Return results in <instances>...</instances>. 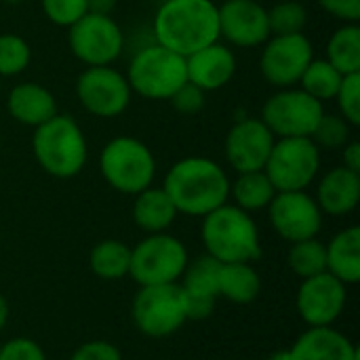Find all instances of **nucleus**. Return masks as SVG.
<instances>
[{
	"label": "nucleus",
	"mask_w": 360,
	"mask_h": 360,
	"mask_svg": "<svg viewBox=\"0 0 360 360\" xmlns=\"http://www.w3.org/2000/svg\"><path fill=\"white\" fill-rule=\"evenodd\" d=\"M230 177L226 169L205 156L177 160L165 175L162 190L169 194L177 213L205 217L230 198Z\"/></svg>",
	"instance_id": "f257e3e1"
},
{
	"label": "nucleus",
	"mask_w": 360,
	"mask_h": 360,
	"mask_svg": "<svg viewBox=\"0 0 360 360\" xmlns=\"http://www.w3.org/2000/svg\"><path fill=\"white\" fill-rule=\"evenodd\" d=\"M154 42L188 57L219 40V15L213 0H165L152 23Z\"/></svg>",
	"instance_id": "f03ea898"
},
{
	"label": "nucleus",
	"mask_w": 360,
	"mask_h": 360,
	"mask_svg": "<svg viewBox=\"0 0 360 360\" xmlns=\"http://www.w3.org/2000/svg\"><path fill=\"white\" fill-rule=\"evenodd\" d=\"M200 238L207 255L221 264H253L262 257L257 224L236 205L226 202L205 215Z\"/></svg>",
	"instance_id": "7ed1b4c3"
},
{
	"label": "nucleus",
	"mask_w": 360,
	"mask_h": 360,
	"mask_svg": "<svg viewBox=\"0 0 360 360\" xmlns=\"http://www.w3.org/2000/svg\"><path fill=\"white\" fill-rule=\"evenodd\" d=\"M32 152L40 169L57 179L76 177L89 158V146L80 124L59 112L34 129Z\"/></svg>",
	"instance_id": "20e7f679"
},
{
	"label": "nucleus",
	"mask_w": 360,
	"mask_h": 360,
	"mask_svg": "<svg viewBox=\"0 0 360 360\" xmlns=\"http://www.w3.org/2000/svg\"><path fill=\"white\" fill-rule=\"evenodd\" d=\"M99 173L120 194H139L156 177V158L137 137L120 135L110 139L99 154Z\"/></svg>",
	"instance_id": "39448f33"
},
{
	"label": "nucleus",
	"mask_w": 360,
	"mask_h": 360,
	"mask_svg": "<svg viewBox=\"0 0 360 360\" xmlns=\"http://www.w3.org/2000/svg\"><path fill=\"white\" fill-rule=\"evenodd\" d=\"M127 80L131 91L143 99L169 101L171 95L188 82L186 57L156 42L148 44L133 55L127 70Z\"/></svg>",
	"instance_id": "423d86ee"
},
{
	"label": "nucleus",
	"mask_w": 360,
	"mask_h": 360,
	"mask_svg": "<svg viewBox=\"0 0 360 360\" xmlns=\"http://www.w3.org/2000/svg\"><path fill=\"white\" fill-rule=\"evenodd\" d=\"M188 262V249L179 238L167 232L148 234L131 249L129 276L139 287L173 285L181 278Z\"/></svg>",
	"instance_id": "0eeeda50"
},
{
	"label": "nucleus",
	"mask_w": 360,
	"mask_h": 360,
	"mask_svg": "<svg viewBox=\"0 0 360 360\" xmlns=\"http://www.w3.org/2000/svg\"><path fill=\"white\" fill-rule=\"evenodd\" d=\"M321 148L310 137H278L270 150L264 173L276 192L306 190L319 175Z\"/></svg>",
	"instance_id": "6e6552de"
},
{
	"label": "nucleus",
	"mask_w": 360,
	"mask_h": 360,
	"mask_svg": "<svg viewBox=\"0 0 360 360\" xmlns=\"http://www.w3.org/2000/svg\"><path fill=\"white\" fill-rule=\"evenodd\" d=\"M131 314L137 331L148 338H169L190 321L179 283L139 287Z\"/></svg>",
	"instance_id": "1a4fd4ad"
},
{
	"label": "nucleus",
	"mask_w": 360,
	"mask_h": 360,
	"mask_svg": "<svg viewBox=\"0 0 360 360\" xmlns=\"http://www.w3.org/2000/svg\"><path fill=\"white\" fill-rule=\"evenodd\" d=\"M325 105L302 89H278L262 108V122L278 137H310Z\"/></svg>",
	"instance_id": "9d476101"
},
{
	"label": "nucleus",
	"mask_w": 360,
	"mask_h": 360,
	"mask_svg": "<svg viewBox=\"0 0 360 360\" xmlns=\"http://www.w3.org/2000/svg\"><path fill=\"white\" fill-rule=\"evenodd\" d=\"M68 44L72 55L91 65H112L124 49V34L110 15L86 13L68 27Z\"/></svg>",
	"instance_id": "9b49d317"
},
{
	"label": "nucleus",
	"mask_w": 360,
	"mask_h": 360,
	"mask_svg": "<svg viewBox=\"0 0 360 360\" xmlns=\"http://www.w3.org/2000/svg\"><path fill=\"white\" fill-rule=\"evenodd\" d=\"M131 86L122 72L110 65H91L76 80L80 105L97 118H116L131 103Z\"/></svg>",
	"instance_id": "f8f14e48"
},
{
	"label": "nucleus",
	"mask_w": 360,
	"mask_h": 360,
	"mask_svg": "<svg viewBox=\"0 0 360 360\" xmlns=\"http://www.w3.org/2000/svg\"><path fill=\"white\" fill-rule=\"evenodd\" d=\"M312 59L314 46L304 32L270 36L264 42V51L259 55V70L272 86L289 89L300 82Z\"/></svg>",
	"instance_id": "ddd939ff"
},
{
	"label": "nucleus",
	"mask_w": 360,
	"mask_h": 360,
	"mask_svg": "<svg viewBox=\"0 0 360 360\" xmlns=\"http://www.w3.org/2000/svg\"><path fill=\"white\" fill-rule=\"evenodd\" d=\"M268 219L274 232L287 243L316 238L323 228V211L306 190L276 192L268 205Z\"/></svg>",
	"instance_id": "4468645a"
},
{
	"label": "nucleus",
	"mask_w": 360,
	"mask_h": 360,
	"mask_svg": "<svg viewBox=\"0 0 360 360\" xmlns=\"http://www.w3.org/2000/svg\"><path fill=\"white\" fill-rule=\"evenodd\" d=\"M346 302L348 287L329 272L304 278L295 297L297 312L308 327L333 325L342 316Z\"/></svg>",
	"instance_id": "2eb2a0df"
},
{
	"label": "nucleus",
	"mask_w": 360,
	"mask_h": 360,
	"mask_svg": "<svg viewBox=\"0 0 360 360\" xmlns=\"http://www.w3.org/2000/svg\"><path fill=\"white\" fill-rule=\"evenodd\" d=\"M274 141L276 137L259 118H243L226 135V160L236 173L264 171Z\"/></svg>",
	"instance_id": "dca6fc26"
},
{
	"label": "nucleus",
	"mask_w": 360,
	"mask_h": 360,
	"mask_svg": "<svg viewBox=\"0 0 360 360\" xmlns=\"http://www.w3.org/2000/svg\"><path fill=\"white\" fill-rule=\"evenodd\" d=\"M219 38L234 46L253 49L270 38L268 8L259 0H226L217 6Z\"/></svg>",
	"instance_id": "f3484780"
},
{
	"label": "nucleus",
	"mask_w": 360,
	"mask_h": 360,
	"mask_svg": "<svg viewBox=\"0 0 360 360\" xmlns=\"http://www.w3.org/2000/svg\"><path fill=\"white\" fill-rule=\"evenodd\" d=\"M219 268L221 262L213 259L207 253L196 257L194 262H188L179 287L186 297L190 321H202L211 316L219 297Z\"/></svg>",
	"instance_id": "a211bd4d"
},
{
	"label": "nucleus",
	"mask_w": 360,
	"mask_h": 360,
	"mask_svg": "<svg viewBox=\"0 0 360 360\" xmlns=\"http://www.w3.org/2000/svg\"><path fill=\"white\" fill-rule=\"evenodd\" d=\"M186 72H188V82L196 84L205 93H213L224 89L232 80L236 72V57L226 44H219L217 40L188 55Z\"/></svg>",
	"instance_id": "6ab92c4d"
},
{
	"label": "nucleus",
	"mask_w": 360,
	"mask_h": 360,
	"mask_svg": "<svg viewBox=\"0 0 360 360\" xmlns=\"http://www.w3.org/2000/svg\"><path fill=\"white\" fill-rule=\"evenodd\" d=\"M323 215L344 217L352 213L360 202V173L335 167L323 175L314 196Z\"/></svg>",
	"instance_id": "aec40b11"
},
{
	"label": "nucleus",
	"mask_w": 360,
	"mask_h": 360,
	"mask_svg": "<svg viewBox=\"0 0 360 360\" xmlns=\"http://www.w3.org/2000/svg\"><path fill=\"white\" fill-rule=\"evenodd\" d=\"M295 360H360L359 348L342 331L329 327H310L291 346Z\"/></svg>",
	"instance_id": "412c9836"
},
{
	"label": "nucleus",
	"mask_w": 360,
	"mask_h": 360,
	"mask_svg": "<svg viewBox=\"0 0 360 360\" xmlns=\"http://www.w3.org/2000/svg\"><path fill=\"white\" fill-rule=\"evenodd\" d=\"M6 110L15 122L36 129L57 114V99L38 82H21L11 89Z\"/></svg>",
	"instance_id": "4be33fe9"
},
{
	"label": "nucleus",
	"mask_w": 360,
	"mask_h": 360,
	"mask_svg": "<svg viewBox=\"0 0 360 360\" xmlns=\"http://www.w3.org/2000/svg\"><path fill=\"white\" fill-rule=\"evenodd\" d=\"M327 247V272L346 287L360 281V228L350 226L338 232Z\"/></svg>",
	"instance_id": "5701e85b"
},
{
	"label": "nucleus",
	"mask_w": 360,
	"mask_h": 360,
	"mask_svg": "<svg viewBox=\"0 0 360 360\" xmlns=\"http://www.w3.org/2000/svg\"><path fill=\"white\" fill-rule=\"evenodd\" d=\"M177 209L171 202L169 194L162 188H146L139 194H135V202H133V221L139 230L148 232V234H158V232H167L175 217H177Z\"/></svg>",
	"instance_id": "b1692460"
},
{
	"label": "nucleus",
	"mask_w": 360,
	"mask_h": 360,
	"mask_svg": "<svg viewBox=\"0 0 360 360\" xmlns=\"http://www.w3.org/2000/svg\"><path fill=\"white\" fill-rule=\"evenodd\" d=\"M262 276L253 264H221L219 268V297L232 304L247 306L259 297Z\"/></svg>",
	"instance_id": "393cba45"
},
{
	"label": "nucleus",
	"mask_w": 360,
	"mask_h": 360,
	"mask_svg": "<svg viewBox=\"0 0 360 360\" xmlns=\"http://www.w3.org/2000/svg\"><path fill=\"white\" fill-rule=\"evenodd\" d=\"M342 76L360 74V25L344 23L338 27L327 42L325 57Z\"/></svg>",
	"instance_id": "a878e982"
},
{
	"label": "nucleus",
	"mask_w": 360,
	"mask_h": 360,
	"mask_svg": "<svg viewBox=\"0 0 360 360\" xmlns=\"http://www.w3.org/2000/svg\"><path fill=\"white\" fill-rule=\"evenodd\" d=\"M274 194L276 190L264 171L238 173L234 184H230V196L234 198V205L247 213L268 209Z\"/></svg>",
	"instance_id": "bb28decb"
},
{
	"label": "nucleus",
	"mask_w": 360,
	"mask_h": 360,
	"mask_svg": "<svg viewBox=\"0 0 360 360\" xmlns=\"http://www.w3.org/2000/svg\"><path fill=\"white\" fill-rule=\"evenodd\" d=\"M89 266L91 272L103 281H120L129 274L131 247H127L122 240L105 238L91 249Z\"/></svg>",
	"instance_id": "cd10ccee"
},
{
	"label": "nucleus",
	"mask_w": 360,
	"mask_h": 360,
	"mask_svg": "<svg viewBox=\"0 0 360 360\" xmlns=\"http://www.w3.org/2000/svg\"><path fill=\"white\" fill-rule=\"evenodd\" d=\"M342 80H344V76L327 59H312L308 63V68L304 70L297 84L302 91H306L308 95H312L314 99L325 103L327 99H335Z\"/></svg>",
	"instance_id": "c85d7f7f"
},
{
	"label": "nucleus",
	"mask_w": 360,
	"mask_h": 360,
	"mask_svg": "<svg viewBox=\"0 0 360 360\" xmlns=\"http://www.w3.org/2000/svg\"><path fill=\"white\" fill-rule=\"evenodd\" d=\"M287 264L300 278H310L321 272H327V247L319 238L291 243Z\"/></svg>",
	"instance_id": "c756f323"
},
{
	"label": "nucleus",
	"mask_w": 360,
	"mask_h": 360,
	"mask_svg": "<svg viewBox=\"0 0 360 360\" xmlns=\"http://www.w3.org/2000/svg\"><path fill=\"white\" fill-rule=\"evenodd\" d=\"M270 36L302 34L308 23V11L297 0H285L268 11Z\"/></svg>",
	"instance_id": "7c9ffc66"
},
{
	"label": "nucleus",
	"mask_w": 360,
	"mask_h": 360,
	"mask_svg": "<svg viewBox=\"0 0 360 360\" xmlns=\"http://www.w3.org/2000/svg\"><path fill=\"white\" fill-rule=\"evenodd\" d=\"M30 59L32 49L19 34H0V78L21 74Z\"/></svg>",
	"instance_id": "2f4dec72"
},
{
	"label": "nucleus",
	"mask_w": 360,
	"mask_h": 360,
	"mask_svg": "<svg viewBox=\"0 0 360 360\" xmlns=\"http://www.w3.org/2000/svg\"><path fill=\"white\" fill-rule=\"evenodd\" d=\"M350 124L344 116L340 114H323L321 120L316 122L310 139L319 146V148H331V150H338V148H344L348 141H350Z\"/></svg>",
	"instance_id": "473e14b6"
},
{
	"label": "nucleus",
	"mask_w": 360,
	"mask_h": 360,
	"mask_svg": "<svg viewBox=\"0 0 360 360\" xmlns=\"http://www.w3.org/2000/svg\"><path fill=\"white\" fill-rule=\"evenodd\" d=\"M338 108H340V116H344L348 120L350 127H359L360 124V74H350L344 76L340 91L335 95Z\"/></svg>",
	"instance_id": "72a5a7b5"
},
{
	"label": "nucleus",
	"mask_w": 360,
	"mask_h": 360,
	"mask_svg": "<svg viewBox=\"0 0 360 360\" xmlns=\"http://www.w3.org/2000/svg\"><path fill=\"white\" fill-rule=\"evenodd\" d=\"M44 17L61 27L74 25L80 17L89 13L86 0H40Z\"/></svg>",
	"instance_id": "f704fd0d"
},
{
	"label": "nucleus",
	"mask_w": 360,
	"mask_h": 360,
	"mask_svg": "<svg viewBox=\"0 0 360 360\" xmlns=\"http://www.w3.org/2000/svg\"><path fill=\"white\" fill-rule=\"evenodd\" d=\"M0 360H46L38 342L30 338H13L0 344Z\"/></svg>",
	"instance_id": "c9c22d12"
},
{
	"label": "nucleus",
	"mask_w": 360,
	"mask_h": 360,
	"mask_svg": "<svg viewBox=\"0 0 360 360\" xmlns=\"http://www.w3.org/2000/svg\"><path fill=\"white\" fill-rule=\"evenodd\" d=\"M205 99H207V93L202 89H198L192 82H186L171 95L169 101L181 114H198L205 108Z\"/></svg>",
	"instance_id": "e433bc0d"
},
{
	"label": "nucleus",
	"mask_w": 360,
	"mask_h": 360,
	"mask_svg": "<svg viewBox=\"0 0 360 360\" xmlns=\"http://www.w3.org/2000/svg\"><path fill=\"white\" fill-rule=\"evenodd\" d=\"M70 360H122V352L105 340H93L78 346Z\"/></svg>",
	"instance_id": "4c0bfd02"
},
{
	"label": "nucleus",
	"mask_w": 360,
	"mask_h": 360,
	"mask_svg": "<svg viewBox=\"0 0 360 360\" xmlns=\"http://www.w3.org/2000/svg\"><path fill=\"white\" fill-rule=\"evenodd\" d=\"M319 6L344 23H359L360 0H316Z\"/></svg>",
	"instance_id": "58836bf2"
},
{
	"label": "nucleus",
	"mask_w": 360,
	"mask_h": 360,
	"mask_svg": "<svg viewBox=\"0 0 360 360\" xmlns=\"http://www.w3.org/2000/svg\"><path fill=\"white\" fill-rule=\"evenodd\" d=\"M342 156H344V165L348 171H354L360 173V143L359 141H348L344 148H342Z\"/></svg>",
	"instance_id": "ea45409f"
},
{
	"label": "nucleus",
	"mask_w": 360,
	"mask_h": 360,
	"mask_svg": "<svg viewBox=\"0 0 360 360\" xmlns=\"http://www.w3.org/2000/svg\"><path fill=\"white\" fill-rule=\"evenodd\" d=\"M114 6L116 0H86L89 13H97V15H112Z\"/></svg>",
	"instance_id": "a19ab883"
},
{
	"label": "nucleus",
	"mask_w": 360,
	"mask_h": 360,
	"mask_svg": "<svg viewBox=\"0 0 360 360\" xmlns=\"http://www.w3.org/2000/svg\"><path fill=\"white\" fill-rule=\"evenodd\" d=\"M6 323H8V302H6V297L0 293V331L6 327Z\"/></svg>",
	"instance_id": "79ce46f5"
},
{
	"label": "nucleus",
	"mask_w": 360,
	"mask_h": 360,
	"mask_svg": "<svg viewBox=\"0 0 360 360\" xmlns=\"http://www.w3.org/2000/svg\"><path fill=\"white\" fill-rule=\"evenodd\" d=\"M266 360H295L293 359V354H291V350H281V352H274V354H270Z\"/></svg>",
	"instance_id": "37998d69"
},
{
	"label": "nucleus",
	"mask_w": 360,
	"mask_h": 360,
	"mask_svg": "<svg viewBox=\"0 0 360 360\" xmlns=\"http://www.w3.org/2000/svg\"><path fill=\"white\" fill-rule=\"evenodd\" d=\"M4 4H21L23 0H2Z\"/></svg>",
	"instance_id": "c03bdc74"
},
{
	"label": "nucleus",
	"mask_w": 360,
	"mask_h": 360,
	"mask_svg": "<svg viewBox=\"0 0 360 360\" xmlns=\"http://www.w3.org/2000/svg\"><path fill=\"white\" fill-rule=\"evenodd\" d=\"M0 80H2V78H0ZM0 89H2V84H0Z\"/></svg>",
	"instance_id": "a18cd8bd"
}]
</instances>
